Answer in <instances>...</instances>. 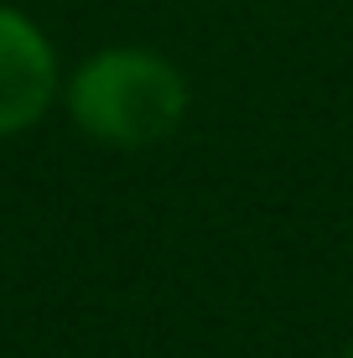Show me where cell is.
<instances>
[{
    "label": "cell",
    "instance_id": "6da1fadb",
    "mask_svg": "<svg viewBox=\"0 0 353 358\" xmlns=\"http://www.w3.org/2000/svg\"><path fill=\"white\" fill-rule=\"evenodd\" d=\"M68 115L83 135L115 145V151H145L166 141L187 115V83L161 52L145 47H109L94 52L68 83Z\"/></svg>",
    "mask_w": 353,
    "mask_h": 358
},
{
    "label": "cell",
    "instance_id": "7a4b0ae2",
    "mask_svg": "<svg viewBox=\"0 0 353 358\" xmlns=\"http://www.w3.org/2000/svg\"><path fill=\"white\" fill-rule=\"evenodd\" d=\"M57 94L52 42L21 10L0 6V135H16L47 115Z\"/></svg>",
    "mask_w": 353,
    "mask_h": 358
},
{
    "label": "cell",
    "instance_id": "3957f363",
    "mask_svg": "<svg viewBox=\"0 0 353 358\" xmlns=\"http://www.w3.org/2000/svg\"><path fill=\"white\" fill-rule=\"evenodd\" d=\"M343 358H353V343H348V353H343Z\"/></svg>",
    "mask_w": 353,
    "mask_h": 358
}]
</instances>
